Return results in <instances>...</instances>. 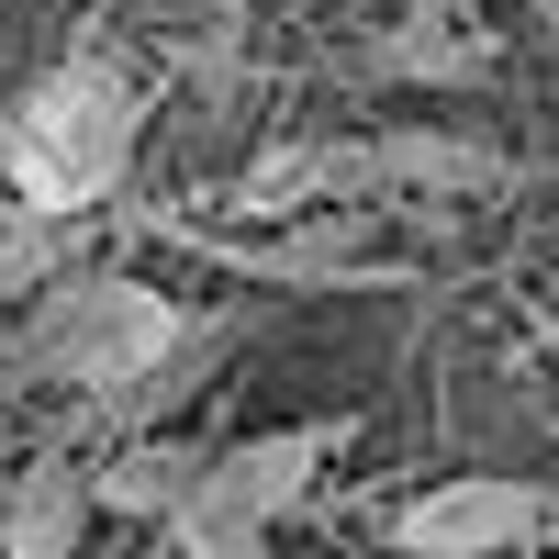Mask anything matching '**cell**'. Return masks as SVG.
<instances>
[{
    "instance_id": "cell-15",
    "label": "cell",
    "mask_w": 559,
    "mask_h": 559,
    "mask_svg": "<svg viewBox=\"0 0 559 559\" xmlns=\"http://www.w3.org/2000/svg\"><path fill=\"white\" fill-rule=\"evenodd\" d=\"M537 23H548V45H559V0H537Z\"/></svg>"
},
{
    "instance_id": "cell-9",
    "label": "cell",
    "mask_w": 559,
    "mask_h": 559,
    "mask_svg": "<svg viewBox=\"0 0 559 559\" xmlns=\"http://www.w3.org/2000/svg\"><path fill=\"white\" fill-rule=\"evenodd\" d=\"M358 236H369L358 213H292V224L258 236V247H224V236H213V258L247 269V280H280V292H324V280H369Z\"/></svg>"
},
{
    "instance_id": "cell-1",
    "label": "cell",
    "mask_w": 559,
    "mask_h": 559,
    "mask_svg": "<svg viewBox=\"0 0 559 559\" xmlns=\"http://www.w3.org/2000/svg\"><path fill=\"white\" fill-rule=\"evenodd\" d=\"M134 134H146L134 79L112 57H57L0 112V179L23 191V213H102L134 179Z\"/></svg>"
},
{
    "instance_id": "cell-14",
    "label": "cell",
    "mask_w": 559,
    "mask_h": 559,
    "mask_svg": "<svg viewBox=\"0 0 559 559\" xmlns=\"http://www.w3.org/2000/svg\"><path fill=\"white\" fill-rule=\"evenodd\" d=\"M537 548H548V559H559V492H548V526H537Z\"/></svg>"
},
{
    "instance_id": "cell-3",
    "label": "cell",
    "mask_w": 559,
    "mask_h": 559,
    "mask_svg": "<svg viewBox=\"0 0 559 559\" xmlns=\"http://www.w3.org/2000/svg\"><path fill=\"white\" fill-rule=\"evenodd\" d=\"M548 526V492L515 481V471H459V481H426L392 503V559H526Z\"/></svg>"
},
{
    "instance_id": "cell-16",
    "label": "cell",
    "mask_w": 559,
    "mask_h": 559,
    "mask_svg": "<svg viewBox=\"0 0 559 559\" xmlns=\"http://www.w3.org/2000/svg\"><path fill=\"white\" fill-rule=\"evenodd\" d=\"M0 481H12V437H0Z\"/></svg>"
},
{
    "instance_id": "cell-13",
    "label": "cell",
    "mask_w": 559,
    "mask_h": 559,
    "mask_svg": "<svg viewBox=\"0 0 559 559\" xmlns=\"http://www.w3.org/2000/svg\"><path fill=\"white\" fill-rule=\"evenodd\" d=\"M168 537V559H269V526H247V515H224V503L191 481V503L157 526Z\"/></svg>"
},
{
    "instance_id": "cell-11",
    "label": "cell",
    "mask_w": 559,
    "mask_h": 559,
    "mask_svg": "<svg viewBox=\"0 0 559 559\" xmlns=\"http://www.w3.org/2000/svg\"><path fill=\"white\" fill-rule=\"evenodd\" d=\"M79 236H90V213H0V313H23L57 269H79Z\"/></svg>"
},
{
    "instance_id": "cell-12",
    "label": "cell",
    "mask_w": 559,
    "mask_h": 559,
    "mask_svg": "<svg viewBox=\"0 0 559 559\" xmlns=\"http://www.w3.org/2000/svg\"><path fill=\"white\" fill-rule=\"evenodd\" d=\"M369 68H381V79H426V90H481V79H492V57H481V45L426 34V23H392L381 45H369Z\"/></svg>"
},
{
    "instance_id": "cell-8",
    "label": "cell",
    "mask_w": 559,
    "mask_h": 559,
    "mask_svg": "<svg viewBox=\"0 0 559 559\" xmlns=\"http://www.w3.org/2000/svg\"><path fill=\"white\" fill-rule=\"evenodd\" d=\"M247 324H258V313H179V336L157 347V369H146V381H134L123 403H102V414H112V437L168 426V414L191 403V392H202V381H213V369L236 358V347H247Z\"/></svg>"
},
{
    "instance_id": "cell-4",
    "label": "cell",
    "mask_w": 559,
    "mask_h": 559,
    "mask_svg": "<svg viewBox=\"0 0 559 559\" xmlns=\"http://www.w3.org/2000/svg\"><path fill=\"white\" fill-rule=\"evenodd\" d=\"M358 437V414H302V426H258L236 448H213L202 459V492L224 503V515H247V526H292L302 503L324 492V471L347 459Z\"/></svg>"
},
{
    "instance_id": "cell-17",
    "label": "cell",
    "mask_w": 559,
    "mask_h": 559,
    "mask_svg": "<svg viewBox=\"0 0 559 559\" xmlns=\"http://www.w3.org/2000/svg\"><path fill=\"white\" fill-rule=\"evenodd\" d=\"M548 437H559V426H548Z\"/></svg>"
},
{
    "instance_id": "cell-2",
    "label": "cell",
    "mask_w": 559,
    "mask_h": 559,
    "mask_svg": "<svg viewBox=\"0 0 559 559\" xmlns=\"http://www.w3.org/2000/svg\"><path fill=\"white\" fill-rule=\"evenodd\" d=\"M179 313L191 302H168L157 280H134V269H57L45 292L23 302L12 324V369L45 392H79V403H123L134 381L157 369V347L179 336Z\"/></svg>"
},
{
    "instance_id": "cell-6",
    "label": "cell",
    "mask_w": 559,
    "mask_h": 559,
    "mask_svg": "<svg viewBox=\"0 0 559 559\" xmlns=\"http://www.w3.org/2000/svg\"><path fill=\"white\" fill-rule=\"evenodd\" d=\"M79 537H90V459L45 437L0 481V559H79Z\"/></svg>"
},
{
    "instance_id": "cell-7",
    "label": "cell",
    "mask_w": 559,
    "mask_h": 559,
    "mask_svg": "<svg viewBox=\"0 0 559 559\" xmlns=\"http://www.w3.org/2000/svg\"><path fill=\"white\" fill-rule=\"evenodd\" d=\"M202 459H213V448L168 437V426H146V437H112L102 459H90V515H123V526H168L179 503H191Z\"/></svg>"
},
{
    "instance_id": "cell-10",
    "label": "cell",
    "mask_w": 559,
    "mask_h": 559,
    "mask_svg": "<svg viewBox=\"0 0 559 559\" xmlns=\"http://www.w3.org/2000/svg\"><path fill=\"white\" fill-rule=\"evenodd\" d=\"M381 191H503V157L471 134H369Z\"/></svg>"
},
{
    "instance_id": "cell-5",
    "label": "cell",
    "mask_w": 559,
    "mask_h": 559,
    "mask_svg": "<svg viewBox=\"0 0 559 559\" xmlns=\"http://www.w3.org/2000/svg\"><path fill=\"white\" fill-rule=\"evenodd\" d=\"M381 191V168H369V134H280L269 157L236 168V202L247 224H292V213H347Z\"/></svg>"
}]
</instances>
